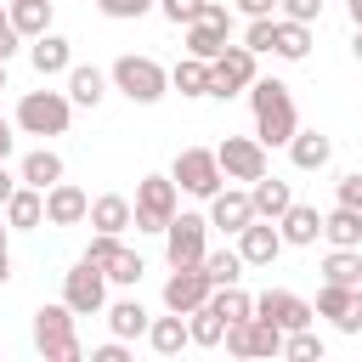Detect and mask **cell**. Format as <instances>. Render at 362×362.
<instances>
[{
  "mask_svg": "<svg viewBox=\"0 0 362 362\" xmlns=\"http://www.w3.org/2000/svg\"><path fill=\"white\" fill-rule=\"evenodd\" d=\"M249 107H255V141L272 153V147H288V136L300 130V107H294V90L283 79H260L249 85Z\"/></svg>",
  "mask_w": 362,
  "mask_h": 362,
  "instance_id": "1",
  "label": "cell"
},
{
  "mask_svg": "<svg viewBox=\"0 0 362 362\" xmlns=\"http://www.w3.org/2000/svg\"><path fill=\"white\" fill-rule=\"evenodd\" d=\"M107 85H113L124 102H136V107H153V102H164V90H170V68H164L158 57L124 51V57H113V68H107Z\"/></svg>",
  "mask_w": 362,
  "mask_h": 362,
  "instance_id": "2",
  "label": "cell"
},
{
  "mask_svg": "<svg viewBox=\"0 0 362 362\" xmlns=\"http://www.w3.org/2000/svg\"><path fill=\"white\" fill-rule=\"evenodd\" d=\"M11 124H17V136H68L74 102H68V90H23Z\"/></svg>",
  "mask_w": 362,
  "mask_h": 362,
  "instance_id": "3",
  "label": "cell"
},
{
  "mask_svg": "<svg viewBox=\"0 0 362 362\" xmlns=\"http://www.w3.org/2000/svg\"><path fill=\"white\" fill-rule=\"evenodd\" d=\"M175 209H181V187L170 175H141L136 181V198H130V226L136 232H164Z\"/></svg>",
  "mask_w": 362,
  "mask_h": 362,
  "instance_id": "4",
  "label": "cell"
},
{
  "mask_svg": "<svg viewBox=\"0 0 362 362\" xmlns=\"http://www.w3.org/2000/svg\"><path fill=\"white\" fill-rule=\"evenodd\" d=\"M34 351H40L45 362H79V356H85V345H79V334H74V311H68L62 300L34 311Z\"/></svg>",
  "mask_w": 362,
  "mask_h": 362,
  "instance_id": "5",
  "label": "cell"
},
{
  "mask_svg": "<svg viewBox=\"0 0 362 362\" xmlns=\"http://www.w3.org/2000/svg\"><path fill=\"white\" fill-rule=\"evenodd\" d=\"M170 181H175L187 198H204V204H209V198L226 187L215 147H181V153H175V164H170Z\"/></svg>",
  "mask_w": 362,
  "mask_h": 362,
  "instance_id": "6",
  "label": "cell"
},
{
  "mask_svg": "<svg viewBox=\"0 0 362 362\" xmlns=\"http://www.w3.org/2000/svg\"><path fill=\"white\" fill-rule=\"evenodd\" d=\"M62 305H68L74 317H102V311H107V272L79 255V260L62 272Z\"/></svg>",
  "mask_w": 362,
  "mask_h": 362,
  "instance_id": "7",
  "label": "cell"
},
{
  "mask_svg": "<svg viewBox=\"0 0 362 362\" xmlns=\"http://www.w3.org/2000/svg\"><path fill=\"white\" fill-rule=\"evenodd\" d=\"M158 238H164V260H170V266H198L204 249H209V215H198V209H175L170 226H164Z\"/></svg>",
  "mask_w": 362,
  "mask_h": 362,
  "instance_id": "8",
  "label": "cell"
},
{
  "mask_svg": "<svg viewBox=\"0 0 362 362\" xmlns=\"http://www.w3.org/2000/svg\"><path fill=\"white\" fill-rule=\"evenodd\" d=\"M255 74H260V57L249 51V45H232L226 40V51L209 62V96H243L249 85H255Z\"/></svg>",
  "mask_w": 362,
  "mask_h": 362,
  "instance_id": "9",
  "label": "cell"
},
{
  "mask_svg": "<svg viewBox=\"0 0 362 362\" xmlns=\"http://www.w3.org/2000/svg\"><path fill=\"white\" fill-rule=\"evenodd\" d=\"M85 260H96V266L107 272V283H119V288H136V283L147 277V260H141L136 249H124L119 232H96L90 249H85Z\"/></svg>",
  "mask_w": 362,
  "mask_h": 362,
  "instance_id": "10",
  "label": "cell"
},
{
  "mask_svg": "<svg viewBox=\"0 0 362 362\" xmlns=\"http://www.w3.org/2000/svg\"><path fill=\"white\" fill-rule=\"evenodd\" d=\"M226 351L232 356H283V328L272 317H243V322H226Z\"/></svg>",
  "mask_w": 362,
  "mask_h": 362,
  "instance_id": "11",
  "label": "cell"
},
{
  "mask_svg": "<svg viewBox=\"0 0 362 362\" xmlns=\"http://www.w3.org/2000/svg\"><path fill=\"white\" fill-rule=\"evenodd\" d=\"M311 311H317V317H328L339 334H351V339H356V328H362V283H322Z\"/></svg>",
  "mask_w": 362,
  "mask_h": 362,
  "instance_id": "12",
  "label": "cell"
},
{
  "mask_svg": "<svg viewBox=\"0 0 362 362\" xmlns=\"http://www.w3.org/2000/svg\"><path fill=\"white\" fill-rule=\"evenodd\" d=\"M215 158H221V175L226 181H255V175H266V147L255 141V136H226L221 147H215Z\"/></svg>",
  "mask_w": 362,
  "mask_h": 362,
  "instance_id": "13",
  "label": "cell"
},
{
  "mask_svg": "<svg viewBox=\"0 0 362 362\" xmlns=\"http://www.w3.org/2000/svg\"><path fill=\"white\" fill-rule=\"evenodd\" d=\"M255 317H272L283 334H294V328H311V322H317L311 300H300L294 288H266V294H255Z\"/></svg>",
  "mask_w": 362,
  "mask_h": 362,
  "instance_id": "14",
  "label": "cell"
},
{
  "mask_svg": "<svg viewBox=\"0 0 362 362\" xmlns=\"http://www.w3.org/2000/svg\"><path fill=\"white\" fill-rule=\"evenodd\" d=\"M209 272L204 266H170V277H164V311H192V305H204L209 300Z\"/></svg>",
  "mask_w": 362,
  "mask_h": 362,
  "instance_id": "15",
  "label": "cell"
},
{
  "mask_svg": "<svg viewBox=\"0 0 362 362\" xmlns=\"http://www.w3.org/2000/svg\"><path fill=\"white\" fill-rule=\"evenodd\" d=\"M232 249L243 255V266H272L277 255H283V232H277V221H249L238 238H232Z\"/></svg>",
  "mask_w": 362,
  "mask_h": 362,
  "instance_id": "16",
  "label": "cell"
},
{
  "mask_svg": "<svg viewBox=\"0 0 362 362\" xmlns=\"http://www.w3.org/2000/svg\"><path fill=\"white\" fill-rule=\"evenodd\" d=\"M85 209H90L85 187H74V181H51L45 187V226H85Z\"/></svg>",
  "mask_w": 362,
  "mask_h": 362,
  "instance_id": "17",
  "label": "cell"
},
{
  "mask_svg": "<svg viewBox=\"0 0 362 362\" xmlns=\"http://www.w3.org/2000/svg\"><path fill=\"white\" fill-rule=\"evenodd\" d=\"M255 221V204H249V187H221L215 198H209V226L215 232H226V238H238L243 226Z\"/></svg>",
  "mask_w": 362,
  "mask_h": 362,
  "instance_id": "18",
  "label": "cell"
},
{
  "mask_svg": "<svg viewBox=\"0 0 362 362\" xmlns=\"http://www.w3.org/2000/svg\"><path fill=\"white\" fill-rule=\"evenodd\" d=\"M28 62H34V74H40V79H57V74H68V68H74V40H62L57 28H45V34H34V40H28Z\"/></svg>",
  "mask_w": 362,
  "mask_h": 362,
  "instance_id": "19",
  "label": "cell"
},
{
  "mask_svg": "<svg viewBox=\"0 0 362 362\" xmlns=\"http://www.w3.org/2000/svg\"><path fill=\"white\" fill-rule=\"evenodd\" d=\"M277 232H283V249H311L317 238H322V215H317V204H288L283 215H277Z\"/></svg>",
  "mask_w": 362,
  "mask_h": 362,
  "instance_id": "20",
  "label": "cell"
},
{
  "mask_svg": "<svg viewBox=\"0 0 362 362\" xmlns=\"http://www.w3.org/2000/svg\"><path fill=\"white\" fill-rule=\"evenodd\" d=\"M249 204H255V215H260V221H277V215L294 204V187H288L283 175H272V170H266V175H255V181H249Z\"/></svg>",
  "mask_w": 362,
  "mask_h": 362,
  "instance_id": "21",
  "label": "cell"
},
{
  "mask_svg": "<svg viewBox=\"0 0 362 362\" xmlns=\"http://www.w3.org/2000/svg\"><path fill=\"white\" fill-rule=\"evenodd\" d=\"M6 226H11V232H34V226H45V192L17 181V192L6 198Z\"/></svg>",
  "mask_w": 362,
  "mask_h": 362,
  "instance_id": "22",
  "label": "cell"
},
{
  "mask_svg": "<svg viewBox=\"0 0 362 362\" xmlns=\"http://www.w3.org/2000/svg\"><path fill=\"white\" fill-rule=\"evenodd\" d=\"M226 40H232V28H221V23H209V17H198V23H187V28H181L187 57H204V62H215V57L226 51Z\"/></svg>",
  "mask_w": 362,
  "mask_h": 362,
  "instance_id": "23",
  "label": "cell"
},
{
  "mask_svg": "<svg viewBox=\"0 0 362 362\" xmlns=\"http://www.w3.org/2000/svg\"><path fill=\"white\" fill-rule=\"evenodd\" d=\"M272 57H283V62H305V57H311V23L277 17V23H272Z\"/></svg>",
  "mask_w": 362,
  "mask_h": 362,
  "instance_id": "24",
  "label": "cell"
},
{
  "mask_svg": "<svg viewBox=\"0 0 362 362\" xmlns=\"http://www.w3.org/2000/svg\"><path fill=\"white\" fill-rule=\"evenodd\" d=\"M62 79H68V102H74V107H96V102L107 96V74H102L96 62H74Z\"/></svg>",
  "mask_w": 362,
  "mask_h": 362,
  "instance_id": "25",
  "label": "cell"
},
{
  "mask_svg": "<svg viewBox=\"0 0 362 362\" xmlns=\"http://www.w3.org/2000/svg\"><path fill=\"white\" fill-rule=\"evenodd\" d=\"M288 158H294V170H328V158H334V141L322 136V130H294L288 136Z\"/></svg>",
  "mask_w": 362,
  "mask_h": 362,
  "instance_id": "26",
  "label": "cell"
},
{
  "mask_svg": "<svg viewBox=\"0 0 362 362\" xmlns=\"http://www.w3.org/2000/svg\"><path fill=\"white\" fill-rule=\"evenodd\" d=\"M141 339H147L158 356H181V351L192 345V339H187V317H181V311H164V317H153Z\"/></svg>",
  "mask_w": 362,
  "mask_h": 362,
  "instance_id": "27",
  "label": "cell"
},
{
  "mask_svg": "<svg viewBox=\"0 0 362 362\" xmlns=\"http://www.w3.org/2000/svg\"><path fill=\"white\" fill-rule=\"evenodd\" d=\"M102 317H107L113 339H141V334H147V322H153V317H147V305H141V300H130V294H124V300H107V311H102Z\"/></svg>",
  "mask_w": 362,
  "mask_h": 362,
  "instance_id": "28",
  "label": "cell"
},
{
  "mask_svg": "<svg viewBox=\"0 0 362 362\" xmlns=\"http://www.w3.org/2000/svg\"><path fill=\"white\" fill-rule=\"evenodd\" d=\"M322 238H328V249H362V209L334 204L322 215Z\"/></svg>",
  "mask_w": 362,
  "mask_h": 362,
  "instance_id": "29",
  "label": "cell"
},
{
  "mask_svg": "<svg viewBox=\"0 0 362 362\" xmlns=\"http://www.w3.org/2000/svg\"><path fill=\"white\" fill-rule=\"evenodd\" d=\"M17 181L45 192L51 181H62V153H51V147H34V153H23V164H17Z\"/></svg>",
  "mask_w": 362,
  "mask_h": 362,
  "instance_id": "30",
  "label": "cell"
},
{
  "mask_svg": "<svg viewBox=\"0 0 362 362\" xmlns=\"http://www.w3.org/2000/svg\"><path fill=\"white\" fill-rule=\"evenodd\" d=\"M6 11H11V28H17L23 40H34V34H45V28H51L57 0H6Z\"/></svg>",
  "mask_w": 362,
  "mask_h": 362,
  "instance_id": "31",
  "label": "cell"
},
{
  "mask_svg": "<svg viewBox=\"0 0 362 362\" xmlns=\"http://www.w3.org/2000/svg\"><path fill=\"white\" fill-rule=\"evenodd\" d=\"M85 221H90L96 232H124V226H130V198H124V192H102V198H90Z\"/></svg>",
  "mask_w": 362,
  "mask_h": 362,
  "instance_id": "32",
  "label": "cell"
},
{
  "mask_svg": "<svg viewBox=\"0 0 362 362\" xmlns=\"http://www.w3.org/2000/svg\"><path fill=\"white\" fill-rule=\"evenodd\" d=\"M221 322H243V317H255V294H243L238 283H221V288H209V300H204Z\"/></svg>",
  "mask_w": 362,
  "mask_h": 362,
  "instance_id": "33",
  "label": "cell"
},
{
  "mask_svg": "<svg viewBox=\"0 0 362 362\" xmlns=\"http://www.w3.org/2000/svg\"><path fill=\"white\" fill-rule=\"evenodd\" d=\"M170 90H181V96H209V62H204V57H181V62L170 68Z\"/></svg>",
  "mask_w": 362,
  "mask_h": 362,
  "instance_id": "34",
  "label": "cell"
},
{
  "mask_svg": "<svg viewBox=\"0 0 362 362\" xmlns=\"http://www.w3.org/2000/svg\"><path fill=\"white\" fill-rule=\"evenodd\" d=\"M198 266L209 272V283H215V288H221V283H238V277H243V255H238L232 243H226V249H204V260H198Z\"/></svg>",
  "mask_w": 362,
  "mask_h": 362,
  "instance_id": "35",
  "label": "cell"
},
{
  "mask_svg": "<svg viewBox=\"0 0 362 362\" xmlns=\"http://www.w3.org/2000/svg\"><path fill=\"white\" fill-rule=\"evenodd\" d=\"M322 283H362V249H328L322 255Z\"/></svg>",
  "mask_w": 362,
  "mask_h": 362,
  "instance_id": "36",
  "label": "cell"
},
{
  "mask_svg": "<svg viewBox=\"0 0 362 362\" xmlns=\"http://www.w3.org/2000/svg\"><path fill=\"white\" fill-rule=\"evenodd\" d=\"M221 334H226V322H221L209 305H192V311H187V339H192V345H221Z\"/></svg>",
  "mask_w": 362,
  "mask_h": 362,
  "instance_id": "37",
  "label": "cell"
},
{
  "mask_svg": "<svg viewBox=\"0 0 362 362\" xmlns=\"http://www.w3.org/2000/svg\"><path fill=\"white\" fill-rule=\"evenodd\" d=\"M322 334H311V328H294V334H283V356H294V362H322Z\"/></svg>",
  "mask_w": 362,
  "mask_h": 362,
  "instance_id": "38",
  "label": "cell"
},
{
  "mask_svg": "<svg viewBox=\"0 0 362 362\" xmlns=\"http://www.w3.org/2000/svg\"><path fill=\"white\" fill-rule=\"evenodd\" d=\"M158 0H96V11L102 17H113V23H130V17H147Z\"/></svg>",
  "mask_w": 362,
  "mask_h": 362,
  "instance_id": "39",
  "label": "cell"
},
{
  "mask_svg": "<svg viewBox=\"0 0 362 362\" xmlns=\"http://www.w3.org/2000/svg\"><path fill=\"white\" fill-rule=\"evenodd\" d=\"M272 23H277V17H249V28H243V45H249L255 57H266V51H272Z\"/></svg>",
  "mask_w": 362,
  "mask_h": 362,
  "instance_id": "40",
  "label": "cell"
},
{
  "mask_svg": "<svg viewBox=\"0 0 362 362\" xmlns=\"http://www.w3.org/2000/svg\"><path fill=\"white\" fill-rule=\"evenodd\" d=\"M158 11H164L175 28H187V23H198V17H204V0H158Z\"/></svg>",
  "mask_w": 362,
  "mask_h": 362,
  "instance_id": "41",
  "label": "cell"
},
{
  "mask_svg": "<svg viewBox=\"0 0 362 362\" xmlns=\"http://www.w3.org/2000/svg\"><path fill=\"white\" fill-rule=\"evenodd\" d=\"M334 204L362 209V170H351V175H339V181H334Z\"/></svg>",
  "mask_w": 362,
  "mask_h": 362,
  "instance_id": "42",
  "label": "cell"
},
{
  "mask_svg": "<svg viewBox=\"0 0 362 362\" xmlns=\"http://www.w3.org/2000/svg\"><path fill=\"white\" fill-rule=\"evenodd\" d=\"M277 17H294V23H322V0H277Z\"/></svg>",
  "mask_w": 362,
  "mask_h": 362,
  "instance_id": "43",
  "label": "cell"
},
{
  "mask_svg": "<svg viewBox=\"0 0 362 362\" xmlns=\"http://www.w3.org/2000/svg\"><path fill=\"white\" fill-rule=\"evenodd\" d=\"M17 51H23V34H17V28H11V11H6V6H0V62H11V57H17Z\"/></svg>",
  "mask_w": 362,
  "mask_h": 362,
  "instance_id": "44",
  "label": "cell"
},
{
  "mask_svg": "<svg viewBox=\"0 0 362 362\" xmlns=\"http://www.w3.org/2000/svg\"><path fill=\"white\" fill-rule=\"evenodd\" d=\"M90 362H130V339H107V345H96Z\"/></svg>",
  "mask_w": 362,
  "mask_h": 362,
  "instance_id": "45",
  "label": "cell"
},
{
  "mask_svg": "<svg viewBox=\"0 0 362 362\" xmlns=\"http://www.w3.org/2000/svg\"><path fill=\"white\" fill-rule=\"evenodd\" d=\"M238 17H277V0H232Z\"/></svg>",
  "mask_w": 362,
  "mask_h": 362,
  "instance_id": "46",
  "label": "cell"
},
{
  "mask_svg": "<svg viewBox=\"0 0 362 362\" xmlns=\"http://www.w3.org/2000/svg\"><path fill=\"white\" fill-rule=\"evenodd\" d=\"M11 283V226L0 221V288Z\"/></svg>",
  "mask_w": 362,
  "mask_h": 362,
  "instance_id": "47",
  "label": "cell"
},
{
  "mask_svg": "<svg viewBox=\"0 0 362 362\" xmlns=\"http://www.w3.org/2000/svg\"><path fill=\"white\" fill-rule=\"evenodd\" d=\"M11 147H17V124L0 113V158H11Z\"/></svg>",
  "mask_w": 362,
  "mask_h": 362,
  "instance_id": "48",
  "label": "cell"
},
{
  "mask_svg": "<svg viewBox=\"0 0 362 362\" xmlns=\"http://www.w3.org/2000/svg\"><path fill=\"white\" fill-rule=\"evenodd\" d=\"M11 192H17V170H6V158H0V209H6Z\"/></svg>",
  "mask_w": 362,
  "mask_h": 362,
  "instance_id": "49",
  "label": "cell"
},
{
  "mask_svg": "<svg viewBox=\"0 0 362 362\" xmlns=\"http://www.w3.org/2000/svg\"><path fill=\"white\" fill-rule=\"evenodd\" d=\"M345 11H351V28H362V0H345Z\"/></svg>",
  "mask_w": 362,
  "mask_h": 362,
  "instance_id": "50",
  "label": "cell"
},
{
  "mask_svg": "<svg viewBox=\"0 0 362 362\" xmlns=\"http://www.w3.org/2000/svg\"><path fill=\"white\" fill-rule=\"evenodd\" d=\"M351 57H356V62H362V28H356V34H351Z\"/></svg>",
  "mask_w": 362,
  "mask_h": 362,
  "instance_id": "51",
  "label": "cell"
},
{
  "mask_svg": "<svg viewBox=\"0 0 362 362\" xmlns=\"http://www.w3.org/2000/svg\"><path fill=\"white\" fill-rule=\"evenodd\" d=\"M0 90H6V62H0Z\"/></svg>",
  "mask_w": 362,
  "mask_h": 362,
  "instance_id": "52",
  "label": "cell"
},
{
  "mask_svg": "<svg viewBox=\"0 0 362 362\" xmlns=\"http://www.w3.org/2000/svg\"><path fill=\"white\" fill-rule=\"evenodd\" d=\"M356 339H362V328H356Z\"/></svg>",
  "mask_w": 362,
  "mask_h": 362,
  "instance_id": "53",
  "label": "cell"
}]
</instances>
